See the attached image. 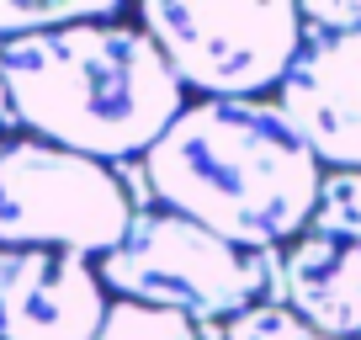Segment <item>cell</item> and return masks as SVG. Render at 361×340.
I'll list each match as a JSON object with an SVG mask.
<instances>
[{
    "mask_svg": "<svg viewBox=\"0 0 361 340\" xmlns=\"http://www.w3.org/2000/svg\"><path fill=\"white\" fill-rule=\"evenodd\" d=\"M11 133V102H6V75H0V138Z\"/></svg>",
    "mask_w": 361,
    "mask_h": 340,
    "instance_id": "5bb4252c",
    "label": "cell"
},
{
    "mask_svg": "<svg viewBox=\"0 0 361 340\" xmlns=\"http://www.w3.org/2000/svg\"><path fill=\"white\" fill-rule=\"evenodd\" d=\"M0 75L16 133L102 165L144 159L192 107V91L133 16L0 43Z\"/></svg>",
    "mask_w": 361,
    "mask_h": 340,
    "instance_id": "6da1fadb",
    "label": "cell"
},
{
    "mask_svg": "<svg viewBox=\"0 0 361 340\" xmlns=\"http://www.w3.org/2000/svg\"><path fill=\"white\" fill-rule=\"evenodd\" d=\"M96 272L112 298L170 308L192 324H228L260 303H287L282 250H239L165 207L138 213L128 239L96 261Z\"/></svg>",
    "mask_w": 361,
    "mask_h": 340,
    "instance_id": "3957f363",
    "label": "cell"
},
{
    "mask_svg": "<svg viewBox=\"0 0 361 340\" xmlns=\"http://www.w3.org/2000/svg\"><path fill=\"white\" fill-rule=\"evenodd\" d=\"M154 207L224 234L239 250H287L308 234L324 165L266 102H192L144 154Z\"/></svg>",
    "mask_w": 361,
    "mask_h": 340,
    "instance_id": "7a4b0ae2",
    "label": "cell"
},
{
    "mask_svg": "<svg viewBox=\"0 0 361 340\" xmlns=\"http://www.w3.org/2000/svg\"><path fill=\"white\" fill-rule=\"evenodd\" d=\"M133 218L138 207L117 165L16 128L0 138V245L106 261L128 239Z\"/></svg>",
    "mask_w": 361,
    "mask_h": 340,
    "instance_id": "5b68a950",
    "label": "cell"
},
{
    "mask_svg": "<svg viewBox=\"0 0 361 340\" xmlns=\"http://www.w3.org/2000/svg\"><path fill=\"white\" fill-rule=\"evenodd\" d=\"M224 340H329V335H319V329L308 324V319H298L287 303H260V308H250V314L228 319Z\"/></svg>",
    "mask_w": 361,
    "mask_h": 340,
    "instance_id": "7c38bea8",
    "label": "cell"
},
{
    "mask_svg": "<svg viewBox=\"0 0 361 340\" xmlns=\"http://www.w3.org/2000/svg\"><path fill=\"white\" fill-rule=\"evenodd\" d=\"M96 340H202V324H192L186 314H170V308H149V303L112 298L106 324H102Z\"/></svg>",
    "mask_w": 361,
    "mask_h": 340,
    "instance_id": "30bf717a",
    "label": "cell"
},
{
    "mask_svg": "<svg viewBox=\"0 0 361 340\" xmlns=\"http://www.w3.org/2000/svg\"><path fill=\"white\" fill-rule=\"evenodd\" d=\"M303 22L308 27H361V0H308L303 6Z\"/></svg>",
    "mask_w": 361,
    "mask_h": 340,
    "instance_id": "4fadbf2b",
    "label": "cell"
},
{
    "mask_svg": "<svg viewBox=\"0 0 361 340\" xmlns=\"http://www.w3.org/2000/svg\"><path fill=\"white\" fill-rule=\"evenodd\" d=\"M287 308L329 340H361V245L308 229L282 250Z\"/></svg>",
    "mask_w": 361,
    "mask_h": 340,
    "instance_id": "ba28073f",
    "label": "cell"
},
{
    "mask_svg": "<svg viewBox=\"0 0 361 340\" xmlns=\"http://www.w3.org/2000/svg\"><path fill=\"white\" fill-rule=\"evenodd\" d=\"M123 16H133L128 0H48V6L0 0V43L37 37V32H64V27H80V22H123Z\"/></svg>",
    "mask_w": 361,
    "mask_h": 340,
    "instance_id": "9c48e42d",
    "label": "cell"
},
{
    "mask_svg": "<svg viewBox=\"0 0 361 340\" xmlns=\"http://www.w3.org/2000/svg\"><path fill=\"white\" fill-rule=\"evenodd\" d=\"M202 340H224V324H202Z\"/></svg>",
    "mask_w": 361,
    "mask_h": 340,
    "instance_id": "9a60e30c",
    "label": "cell"
},
{
    "mask_svg": "<svg viewBox=\"0 0 361 340\" xmlns=\"http://www.w3.org/2000/svg\"><path fill=\"white\" fill-rule=\"evenodd\" d=\"M308 229L324 234V239L361 245V170H324L319 207H314V224Z\"/></svg>",
    "mask_w": 361,
    "mask_h": 340,
    "instance_id": "8fae6325",
    "label": "cell"
},
{
    "mask_svg": "<svg viewBox=\"0 0 361 340\" xmlns=\"http://www.w3.org/2000/svg\"><path fill=\"white\" fill-rule=\"evenodd\" d=\"M112 293L85 255L0 245V340H96Z\"/></svg>",
    "mask_w": 361,
    "mask_h": 340,
    "instance_id": "52a82bcc",
    "label": "cell"
},
{
    "mask_svg": "<svg viewBox=\"0 0 361 340\" xmlns=\"http://www.w3.org/2000/svg\"><path fill=\"white\" fill-rule=\"evenodd\" d=\"M133 22L197 102H266L303 48L298 0H138Z\"/></svg>",
    "mask_w": 361,
    "mask_h": 340,
    "instance_id": "277c9868",
    "label": "cell"
},
{
    "mask_svg": "<svg viewBox=\"0 0 361 340\" xmlns=\"http://www.w3.org/2000/svg\"><path fill=\"white\" fill-rule=\"evenodd\" d=\"M276 107L324 170H361V27L303 22V48L276 85Z\"/></svg>",
    "mask_w": 361,
    "mask_h": 340,
    "instance_id": "8992f818",
    "label": "cell"
}]
</instances>
